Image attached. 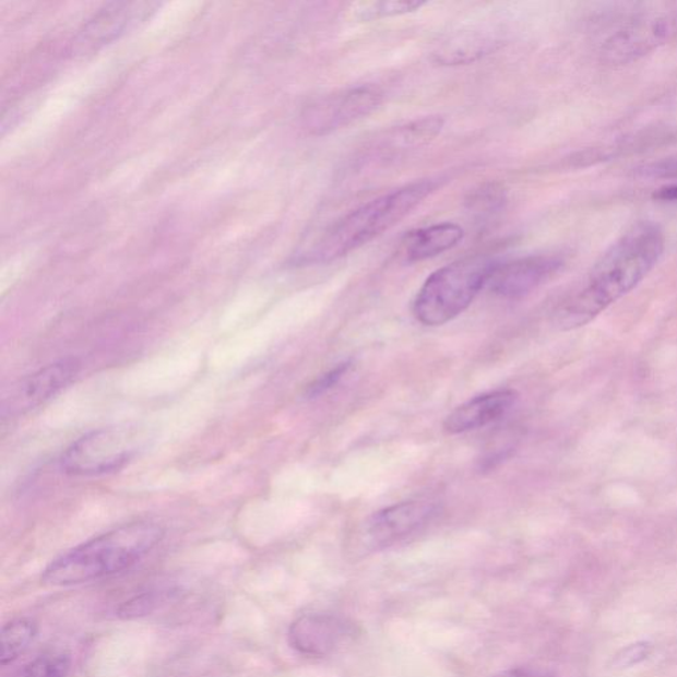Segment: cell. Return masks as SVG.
I'll return each mask as SVG.
<instances>
[{
  "label": "cell",
  "mask_w": 677,
  "mask_h": 677,
  "mask_svg": "<svg viewBox=\"0 0 677 677\" xmlns=\"http://www.w3.org/2000/svg\"><path fill=\"white\" fill-rule=\"evenodd\" d=\"M495 677H556L548 673V670H544L541 668H532V667H516L512 669H507L504 673H501Z\"/></svg>",
  "instance_id": "obj_25"
},
{
  "label": "cell",
  "mask_w": 677,
  "mask_h": 677,
  "mask_svg": "<svg viewBox=\"0 0 677 677\" xmlns=\"http://www.w3.org/2000/svg\"><path fill=\"white\" fill-rule=\"evenodd\" d=\"M72 661L64 652H46L35 657L12 677H67Z\"/></svg>",
  "instance_id": "obj_18"
},
{
  "label": "cell",
  "mask_w": 677,
  "mask_h": 677,
  "mask_svg": "<svg viewBox=\"0 0 677 677\" xmlns=\"http://www.w3.org/2000/svg\"><path fill=\"white\" fill-rule=\"evenodd\" d=\"M80 363L67 357L28 376L11 390L2 404L3 418L23 415L51 400L55 394L73 381L79 373Z\"/></svg>",
  "instance_id": "obj_10"
},
{
  "label": "cell",
  "mask_w": 677,
  "mask_h": 677,
  "mask_svg": "<svg viewBox=\"0 0 677 677\" xmlns=\"http://www.w3.org/2000/svg\"><path fill=\"white\" fill-rule=\"evenodd\" d=\"M142 441L140 431L129 426L94 430L67 449L61 467L76 476L115 473L133 460Z\"/></svg>",
  "instance_id": "obj_5"
},
{
  "label": "cell",
  "mask_w": 677,
  "mask_h": 677,
  "mask_svg": "<svg viewBox=\"0 0 677 677\" xmlns=\"http://www.w3.org/2000/svg\"><path fill=\"white\" fill-rule=\"evenodd\" d=\"M353 367V363L343 361L341 365H337L334 368H331L330 371L319 376L316 380L311 382L306 390L307 399H318L323 396V394L328 393L332 390V388L336 387L339 382L346 376Z\"/></svg>",
  "instance_id": "obj_22"
},
{
  "label": "cell",
  "mask_w": 677,
  "mask_h": 677,
  "mask_svg": "<svg viewBox=\"0 0 677 677\" xmlns=\"http://www.w3.org/2000/svg\"><path fill=\"white\" fill-rule=\"evenodd\" d=\"M426 3L416 0H382L361 4L359 17L361 21H378V19L412 14L421 10Z\"/></svg>",
  "instance_id": "obj_20"
},
{
  "label": "cell",
  "mask_w": 677,
  "mask_h": 677,
  "mask_svg": "<svg viewBox=\"0 0 677 677\" xmlns=\"http://www.w3.org/2000/svg\"><path fill=\"white\" fill-rule=\"evenodd\" d=\"M563 260L559 256L541 254L499 263L490 282L491 290L506 299H520L560 272Z\"/></svg>",
  "instance_id": "obj_11"
},
{
  "label": "cell",
  "mask_w": 677,
  "mask_h": 677,
  "mask_svg": "<svg viewBox=\"0 0 677 677\" xmlns=\"http://www.w3.org/2000/svg\"><path fill=\"white\" fill-rule=\"evenodd\" d=\"M163 535L165 532L155 523L119 526L58 557L44 570L41 582L47 586H72L121 573L147 556Z\"/></svg>",
  "instance_id": "obj_3"
},
{
  "label": "cell",
  "mask_w": 677,
  "mask_h": 677,
  "mask_svg": "<svg viewBox=\"0 0 677 677\" xmlns=\"http://www.w3.org/2000/svg\"><path fill=\"white\" fill-rule=\"evenodd\" d=\"M353 631V626L335 614L311 613L294 620L287 638L298 654L323 657L332 654Z\"/></svg>",
  "instance_id": "obj_12"
},
{
  "label": "cell",
  "mask_w": 677,
  "mask_h": 677,
  "mask_svg": "<svg viewBox=\"0 0 677 677\" xmlns=\"http://www.w3.org/2000/svg\"><path fill=\"white\" fill-rule=\"evenodd\" d=\"M497 41L480 34L456 35L435 54L437 64L444 67H460L473 64L485 56L495 51Z\"/></svg>",
  "instance_id": "obj_15"
},
{
  "label": "cell",
  "mask_w": 677,
  "mask_h": 677,
  "mask_svg": "<svg viewBox=\"0 0 677 677\" xmlns=\"http://www.w3.org/2000/svg\"><path fill=\"white\" fill-rule=\"evenodd\" d=\"M654 199L664 203H677V185L661 188L654 193Z\"/></svg>",
  "instance_id": "obj_26"
},
{
  "label": "cell",
  "mask_w": 677,
  "mask_h": 677,
  "mask_svg": "<svg viewBox=\"0 0 677 677\" xmlns=\"http://www.w3.org/2000/svg\"><path fill=\"white\" fill-rule=\"evenodd\" d=\"M444 127L442 117L432 116L415 119L393 131V143L397 147H421L436 140Z\"/></svg>",
  "instance_id": "obj_17"
},
{
  "label": "cell",
  "mask_w": 677,
  "mask_h": 677,
  "mask_svg": "<svg viewBox=\"0 0 677 677\" xmlns=\"http://www.w3.org/2000/svg\"><path fill=\"white\" fill-rule=\"evenodd\" d=\"M677 35V11L652 12L617 31L605 43L602 54L611 64L641 59Z\"/></svg>",
  "instance_id": "obj_7"
},
{
  "label": "cell",
  "mask_w": 677,
  "mask_h": 677,
  "mask_svg": "<svg viewBox=\"0 0 677 677\" xmlns=\"http://www.w3.org/2000/svg\"><path fill=\"white\" fill-rule=\"evenodd\" d=\"M382 104V93L372 85L348 87L307 106L304 128L312 135H328L371 116Z\"/></svg>",
  "instance_id": "obj_6"
},
{
  "label": "cell",
  "mask_w": 677,
  "mask_h": 677,
  "mask_svg": "<svg viewBox=\"0 0 677 677\" xmlns=\"http://www.w3.org/2000/svg\"><path fill=\"white\" fill-rule=\"evenodd\" d=\"M465 237V230L454 223L432 224L411 230L401 240L400 253L407 263L435 259L453 249Z\"/></svg>",
  "instance_id": "obj_14"
},
{
  "label": "cell",
  "mask_w": 677,
  "mask_h": 677,
  "mask_svg": "<svg viewBox=\"0 0 677 677\" xmlns=\"http://www.w3.org/2000/svg\"><path fill=\"white\" fill-rule=\"evenodd\" d=\"M491 256H470L438 269L413 302V316L429 328L447 324L466 311L499 265Z\"/></svg>",
  "instance_id": "obj_4"
},
{
  "label": "cell",
  "mask_w": 677,
  "mask_h": 677,
  "mask_svg": "<svg viewBox=\"0 0 677 677\" xmlns=\"http://www.w3.org/2000/svg\"><path fill=\"white\" fill-rule=\"evenodd\" d=\"M158 3L112 2L104 5L80 29L73 41L74 56L93 55L133 31L158 10Z\"/></svg>",
  "instance_id": "obj_8"
},
{
  "label": "cell",
  "mask_w": 677,
  "mask_h": 677,
  "mask_svg": "<svg viewBox=\"0 0 677 677\" xmlns=\"http://www.w3.org/2000/svg\"><path fill=\"white\" fill-rule=\"evenodd\" d=\"M438 504L431 500H411L373 513L360 530L359 541L366 550L391 547L415 534L438 515Z\"/></svg>",
  "instance_id": "obj_9"
},
{
  "label": "cell",
  "mask_w": 677,
  "mask_h": 677,
  "mask_svg": "<svg viewBox=\"0 0 677 677\" xmlns=\"http://www.w3.org/2000/svg\"><path fill=\"white\" fill-rule=\"evenodd\" d=\"M437 186L431 179L413 181L347 213L325 229L311 247L294 254L293 265H324L367 246L403 222L436 191Z\"/></svg>",
  "instance_id": "obj_2"
},
{
  "label": "cell",
  "mask_w": 677,
  "mask_h": 677,
  "mask_svg": "<svg viewBox=\"0 0 677 677\" xmlns=\"http://www.w3.org/2000/svg\"><path fill=\"white\" fill-rule=\"evenodd\" d=\"M638 174L642 178L677 180V156L649 163V165L638 168Z\"/></svg>",
  "instance_id": "obj_23"
},
{
  "label": "cell",
  "mask_w": 677,
  "mask_h": 677,
  "mask_svg": "<svg viewBox=\"0 0 677 677\" xmlns=\"http://www.w3.org/2000/svg\"><path fill=\"white\" fill-rule=\"evenodd\" d=\"M174 594L175 591H173V589L143 592L123 602V604L118 607L117 616L124 620L150 616V614H153L161 605L165 604L168 598H171Z\"/></svg>",
  "instance_id": "obj_19"
},
{
  "label": "cell",
  "mask_w": 677,
  "mask_h": 677,
  "mask_svg": "<svg viewBox=\"0 0 677 677\" xmlns=\"http://www.w3.org/2000/svg\"><path fill=\"white\" fill-rule=\"evenodd\" d=\"M504 188L499 185L480 186L467 200L470 211L480 216H491L492 213L503 209L506 203Z\"/></svg>",
  "instance_id": "obj_21"
},
{
  "label": "cell",
  "mask_w": 677,
  "mask_h": 677,
  "mask_svg": "<svg viewBox=\"0 0 677 677\" xmlns=\"http://www.w3.org/2000/svg\"><path fill=\"white\" fill-rule=\"evenodd\" d=\"M37 636V623L31 618H16L4 625L2 630V666L14 663L33 643Z\"/></svg>",
  "instance_id": "obj_16"
},
{
  "label": "cell",
  "mask_w": 677,
  "mask_h": 677,
  "mask_svg": "<svg viewBox=\"0 0 677 677\" xmlns=\"http://www.w3.org/2000/svg\"><path fill=\"white\" fill-rule=\"evenodd\" d=\"M519 394L512 390H499L480 394L456 407L444 419L443 429L449 435H462L498 421L515 406Z\"/></svg>",
  "instance_id": "obj_13"
},
{
  "label": "cell",
  "mask_w": 677,
  "mask_h": 677,
  "mask_svg": "<svg viewBox=\"0 0 677 677\" xmlns=\"http://www.w3.org/2000/svg\"><path fill=\"white\" fill-rule=\"evenodd\" d=\"M664 252V236L652 223H639L613 244L589 274L586 285L562 302L554 323L562 331L582 328L648 277Z\"/></svg>",
  "instance_id": "obj_1"
},
{
  "label": "cell",
  "mask_w": 677,
  "mask_h": 677,
  "mask_svg": "<svg viewBox=\"0 0 677 677\" xmlns=\"http://www.w3.org/2000/svg\"><path fill=\"white\" fill-rule=\"evenodd\" d=\"M651 654V644L650 643H637L631 644L629 648L622 650L620 654L617 655L616 664L618 667H631L634 664L641 663L644 660H648V656Z\"/></svg>",
  "instance_id": "obj_24"
}]
</instances>
